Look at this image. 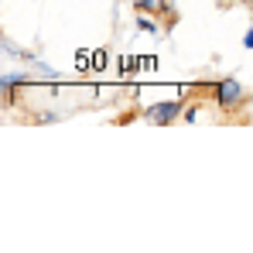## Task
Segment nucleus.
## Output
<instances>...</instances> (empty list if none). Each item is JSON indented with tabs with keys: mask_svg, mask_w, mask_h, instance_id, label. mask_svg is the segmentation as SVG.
Returning a JSON list of instances; mask_svg holds the SVG:
<instances>
[{
	"mask_svg": "<svg viewBox=\"0 0 253 253\" xmlns=\"http://www.w3.org/2000/svg\"><path fill=\"white\" fill-rule=\"evenodd\" d=\"M209 92H212V99H215V106L226 113V117H233V113H240L247 103H250V96H247V89H243V83L240 79H219V83H212L209 85Z\"/></svg>",
	"mask_w": 253,
	"mask_h": 253,
	"instance_id": "nucleus-1",
	"label": "nucleus"
},
{
	"mask_svg": "<svg viewBox=\"0 0 253 253\" xmlns=\"http://www.w3.org/2000/svg\"><path fill=\"white\" fill-rule=\"evenodd\" d=\"M185 103H188V96H181V99H171V103H154V106H147L140 117H144L147 124H154V126H168V124H174V120L181 117Z\"/></svg>",
	"mask_w": 253,
	"mask_h": 253,
	"instance_id": "nucleus-2",
	"label": "nucleus"
},
{
	"mask_svg": "<svg viewBox=\"0 0 253 253\" xmlns=\"http://www.w3.org/2000/svg\"><path fill=\"white\" fill-rule=\"evenodd\" d=\"M0 106H3V99H0Z\"/></svg>",
	"mask_w": 253,
	"mask_h": 253,
	"instance_id": "nucleus-3",
	"label": "nucleus"
},
{
	"mask_svg": "<svg viewBox=\"0 0 253 253\" xmlns=\"http://www.w3.org/2000/svg\"><path fill=\"white\" fill-rule=\"evenodd\" d=\"M219 3H222V0H219Z\"/></svg>",
	"mask_w": 253,
	"mask_h": 253,
	"instance_id": "nucleus-4",
	"label": "nucleus"
}]
</instances>
